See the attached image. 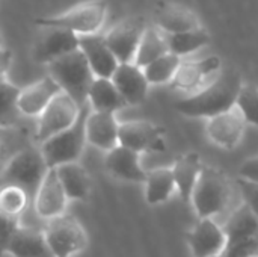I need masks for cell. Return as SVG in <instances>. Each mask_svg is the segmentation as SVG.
I'll return each instance as SVG.
<instances>
[{
  "instance_id": "obj_4",
  "label": "cell",
  "mask_w": 258,
  "mask_h": 257,
  "mask_svg": "<svg viewBox=\"0 0 258 257\" xmlns=\"http://www.w3.org/2000/svg\"><path fill=\"white\" fill-rule=\"evenodd\" d=\"M233 186L230 177L219 168L204 165L192 194V203L198 220L213 218L224 212L231 200Z\"/></svg>"
},
{
  "instance_id": "obj_32",
  "label": "cell",
  "mask_w": 258,
  "mask_h": 257,
  "mask_svg": "<svg viewBox=\"0 0 258 257\" xmlns=\"http://www.w3.org/2000/svg\"><path fill=\"white\" fill-rule=\"evenodd\" d=\"M236 106L243 114L248 124L258 127V86L251 83H243L240 88Z\"/></svg>"
},
{
  "instance_id": "obj_37",
  "label": "cell",
  "mask_w": 258,
  "mask_h": 257,
  "mask_svg": "<svg viewBox=\"0 0 258 257\" xmlns=\"http://www.w3.org/2000/svg\"><path fill=\"white\" fill-rule=\"evenodd\" d=\"M215 257H224V254H221V256H215Z\"/></svg>"
},
{
  "instance_id": "obj_13",
  "label": "cell",
  "mask_w": 258,
  "mask_h": 257,
  "mask_svg": "<svg viewBox=\"0 0 258 257\" xmlns=\"http://www.w3.org/2000/svg\"><path fill=\"white\" fill-rule=\"evenodd\" d=\"M222 70V59L219 56H207L197 61H183L174 80L171 82V88L180 92H198L204 88L209 77Z\"/></svg>"
},
{
  "instance_id": "obj_20",
  "label": "cell",
  "mask_w": 258,
  "mask_h": 257,
  "mask_svg": "<svg viewBox=\"0 0 258 257\" xmlns=\"http://www.w3.org/2000/svg\"><path fill=\"white\" fill-rule=\"evenodd\" d=\"M119 126L116 114L91 111L86 120L88 144L106 153L112 151L119 145Z\"/></svg>"
},
{
  "instance_id": "obj_27",
  "label": "cell",
  "mask_w": 258,
  "mask_h": 257,
  "mask_svg": "<svg viewBox=\"0 0 258 257\" xmlns=\"http://www.w3.org/2000/svg\"><path fill=\"white\" fill-rule=\"evenodd\" d=\"M177 191L174 171L169 167L154 168L148 171L145 180V200L150 206L166 203Z\"/></svg>"
},
{
  "instance_id": "obj_26",
  "label": "cell",
  "mask_w": 258,
  "mask_h": 257,
  "mask_svg": "<svg viewBox=\"0 0 258 257\" xmlns=\"http://www.w3.org/2000/svg\"><path fill=\"white\" fill-rule=\"evenodd\" d=\"M88 101L95 112H110L116 114L118 111L127 108V103L112 79L97 77L91 86Z\"/></svg>"
},
{
  "instance_id": "obj_34",
  "label": "cell",
  "mask_w": 258,
  "mask_h": 257,
  "mask_svg": "<svg viewBox=\"0 0 258 257\" xmlns=\"http://www.w3.org/2000/svg\"><path fill=\"white\" fill-rule=\"evenodd\" d=\"M237 186L243 197V203L249 206V209L258 217V183L240 179L237 180Z\"/></svg>"
},
{
  "instance_id": "obj_17",
  "label": "cell",
  "mask_w": 258,
  "mask_h": 257,
  "mask_svg": "<svg viewBox=\"0 0 258 257\" xmlns=\"http://www.w3.org/2000/svg\"><path fill=\"white\" fill-rule=\"evenodd\" d=\"M2 253L11 257H54L44 230L18 226L6 244L2 245Z\"/></svg>"
},
{
  "instance_id": "obj_16",
  "label": "cell",
  "mask_w": 258,
  "mask_h": 257,
  "mask_svg": "<svg viewBox=\"0 0 258 257\" xmlns=\"http://www.w3.org/2000/svg\"><path fill=\"white\" fill-rule=\"evenodd\" d=\"M67 203H68V197L59 180L57 170L50 168L36 194L33 209L44 221H48L60 215H65L63 212Z\"/></svg>"
},
{
  "instance_id": "obj_23",
  "label": "cell",
  "mask_w": 258,
  "mask_h": 257,
  "mask_svg": "<svg viewBox=\"0 0 258 257\" xmlns=\"http://www.w3.org/2000/svg\"><path fill=\"white\" fill-rule=\"evenodd\" d=\"M154 26L166 35H177L197 30L201 26L198 15L184 5L166 3L154 14Z\"/></svg>"
},
{
  "instance_id": "obj_18",
  "label": "cell",
  "mask_w": 258,
  "mask_h": 257,
  "mask_svg": "<svg viewBox=\"0 0 258 257\" xmlns=\"http://www.w3.org/2000/svg\"><path fill=\"white\" fill-rule=\"evenodd\" d=\"M60 92V86L47 74L45 77L21 88L17 103L18 112L26 117H39Z\"/></svg>"
},
{
  "instance_id": "obj_24",
  "label": "cell",
  "mask_w": 258,
  "mask_h": 257,
  "mask_svg": "<svg viewBox=\"0 0 258 257\" xmlns=\"http://www.w3.org/2000/svg\"><path fill=\"white\" fill-rule=\"evenodd\" d=\"M171 168L174 171V179L177 183V192L180 194V198L184 204H190L194 189L204 168L201 156L195 151L181 155L174 161V165Z\"/></svg>"
},
{
  "instance_id": "obj_7",
  "label": "cell",
  "mask_w": 258,
  "mask_h": 257,
  "mask_svg": "<svg viewBox=\"0 0 258 257\" xmlns=\"http://www.w3.org/2000/svg\"><path fill=\"white\" fill-rule=\"evenodd\" d=\"M227 235L224 257H251L258 254V217L248 204L239 206L222 226Z\"/></svg>"
},
{
  "instance_id": "obj_8",
  "label": "cell",
  "mask_w": 258,
  "mask_h": 257,
  "mask_svg": "<svg viewBox=\"0 0 258 257\" xmlns=\"http://www.w3.org/2000/svg\"><path fill=\"white\" fill-rule=\"evenodd\" d=\"M54 257H73L88 245V235L76 217L60 215L48 220L44 229Z\"/></svg>"
},
{
  "instance_id": "obj_1",
  "label": "cell",
  "mask_w": 258,
  "mask_h": 257,
  "mask_svg": "<svg viewBox=\"0 0 258 257\" xmlns=\"http://www.w3.org/2000/svg\"><path fill=\"white\" fill-rule=\"evenodd\" d=\"M242 86L243 82L239 71H221L215 80L207 83L198 92L178 100L175 109L181 115L190 118H213L236 106Z\"/></svg>"
},
{
  "instance_id": "obj_36",
  "label": "cell",
  "mask_w": 258,
  "mask_h": 257,
  "mask_svg": "<svg viewBox=\"0 0 258 257\" xmlns=\"http://www.w3.org/2000/svg\"><path fill=\"white\" fill-rule=\"evenodd\" d=\"M0 61H2V77H6L8 76V70L12 65V52L8 50L6 47H3L2 48V58H0Z\"/></svg>"
},
{
  "instance_id": "obj_30",
  "label": "cell",
  "mask_w": 258,
  "mask_h": 257,
  "mask_svg": "<svg viewBox=\"0 0 258 257\" xmlns=\"http://www.w3.org/2000/svg\"><path fill=\"white\" fill-rule=\"evenodd\" d=\"M181 62H183L181 58L174 53H168L159 58L157 61L151 62L150 65L144 68L148 83L150 85H166V83L171 85Z\"/></svg>"
},
{
  "instance_id": "obj_29",
  "label": "cell",
  "mask_w": 258,
  "mask_h": 257,
  "mask_svg": "<svg viewBox=\"0 0 258 257\" xmlns=\"http://www.w3.org/2000/svg\"><path fill=\"white\" fill-rule=\"evenodd\" d=\"M168 42H169L171 53L183 58L206 47L210 42V33L204 27H200L197 30L184 32V33L168 35Z\"/></svg>"
},
{
  "instance_id": "obj_12",
  "label": "cell",
  "mask_w": 258,
  "mask_h": 257,
  "mask_svg": "<svg viewBox=\"0 0 258 257\" xmlns=\"http://www.w3.org/2000/svg\"><path fill=\"white\" fill-rule=\"evenodd\" d=\"M79 48L80 36L77 33L57 27H44V32L35 41L32 56L36 64L50 65Z\"/></svg>"
},
{
  "instance_id": "obj_14",
  "label": "cell",
  "mask_w": 258,
  "mask_h": 257,
  "mask_svg": "<svg viewBox=\"0 0 258 257\" xmlns=\"http://www.w3.org/2000/svg\"><path fill=\"white\" fill-rule=\"evenodd\" d=\"M246 120L237 106L233 109L219 114L213 118H209L206 123V133L209 139L224 150H233L242 141Z\"/></svg>"
},
{
  "instance_id": "obj_35",
  "label": "cell",
  "mask_w": 258,
  "mask_h": 257,
  "mask_svg": "<svg viewBox=\"0 0 258 257\" xmlns=\"http://www.w3.org/2000/svg\"><path fill=\"white\" fill-rule=\"evenodd\" d=\"M239 177L258 183V156L251 158L248 161H245L240 167H239Z\"/></svg>"
},
{
  "instance_id": "obj_3",
  "label": "cell",
  "mask_w": 258,
  "mask_h": 257,
  "mask_svg": "<svg viewBox=\"0 0 258 257\" xmlns=\"http://www.w3.org/2000/svg\"><path fill=\"white\" fill-rule=\"evenodd\" d=\"M47 70L62 92L68 94L80 108L88 105V95L97 77L80 48L51 62Z\"/></svg>"
},
{
  "instance_id": "obj_19",
  "label": "cell",
  "mask_w": 258,
  "mask_h": 257,
  "mask_svg": "<svg viewBox=\"0 0 258 257\" xmlns=\"http://www.w3.org/2000/svg\"><path fill=\"white\" fill-rule=\"evenodd\" d=\"M80 50L85 55L95 77L112 79L116 68L119 67V62L109 48L104 35L95 33L80 36Z\"/></svg>"
},
{
  "instance_id": "obj_6",
  "label": "cell",
  "mask_w": 258,
  "mask_h": 257,
  "mask_svg": "<svg viewBox=\"0 0 258 257\" xmlns=\"http://www.w3.org/2000/svg\"><path fill=\"white\" fill-rule=\"evenodd\" d=\"M91 111L92 108L88 101V105L82 108L80 117L70 129L54 135L39 145L48 168H57L60 165L73 164L80 159L85 145L88 144L86 120Z\"/></svg>"
},
{
  "instance_id": "obj_9",
  "label": "cell",
  "mask_w": 258,
  "mask_h": 257,
  "mask_svg": "<svg viewBox=\"0 0 258 257\" xmlns=\"http://www.w3.org/2000/svg\"><path fill=\"white\" fill-rule=\"evenodd\" d=\"M82 108L65 92L57 94L47 109L38 117V129L35 141L38 145L54 135L70 129L80 117Z\"/></svg>"
},
{
  "instance_id": "obj_5",
  "label": "cell",
  "mask_w": 258,
  "mask_h": 257,
  "mask_svg": "<svg viewBox=\"0 0 258 257\" xmlns=\"http://www.w3.org/2000/svg\"><path fill=\"white\" fill-rule=\"evenodd\" d=\"M107 3L104 0H88L73 6L71 9L50 17L35 18V24L41 27H57L77 33L79 36L100 33L107 17Z\"/></svg>"
},
{
  "instance_id": "obj_31",
  "label": "cell",
  "mask_w": 258,
  "mask_h": 257,
  "mask_svg": "<svg viewBox=\"0 0 258 257\" xmlns=\"http://www.w3.org/2000/svg\"><path fill=\"white\" fill-rule=\"evenodd\" d=\"M30 208H32V203L23 189L17 186H2V192H0L2 215L20 218Z\"/></svg>"
},
{
  "instance_id": "obj_15",
  "label": "cell",
  "mask_w": 258,
  "mask_h": 257,
  "mask_svg": "<svg viewBox=\"0 0 258 257\" xmlns=\"http://www.w3.org/2000/svg\"><path fill=\"white\" fill-rule=\"evenodd\" d=\"M187 244L194 257L221 256L227 248V235L213 218H203L189 232Z\"/></svg>"
},
{
  "instance_id": "obj_21",
  "label": "cell",
  "mask_w": 258,
  "mask_h": 257,
  "mask_svg": "<svg viewBox=\"0 0 258 257\" xmlns=\"http://www.w3.org/2000/svg\"><path fill=\"white\" fill-rule=\"evenodd\" d=\"M104 168L115 179L130 183H145L148 176L141 165V155L122 145L106 153Z\"/></svg>"
},
{
  "instance_id": "obj_28",
  "label": "cell",
  "mask_w": 258,
  "mask_h": 257,
  "mask_svg": "<svg viewBox=\"0 0 258 257\" xmlns=\"http://www.w3.org/2000/svg\"><path fill=\"white\" fill-rule=\"evenodd\" d=\"M171 53L169 50V42H168V35L163 33L159 27L154 24L147 26L145 33L142 36V41L139 44L135 64L139 65L141 68H145L151 62L157 61L159 58Z\"/></svg>"
},
{
  "instance_id": "obj_2",
  "label": "cell",
  "mask_w": 258,
  "mask_h": 257,
  "mask_svg": "<svg viewBox=\"0 0 258 257\" xmlns=\"http://www.w3.org/2000/svg\"><path fill=\"white\" fill-rule=\"evenodd\" d=\"M48 165L41 147L29 145L11 156L2 171V186H17L23 189L33 208L36 194L48 173Z\"/></svg>"
},
{
  "instance_id": "obj_33",
  "label": "cell",
  "mask_w": 258,
  "mask_h": 257,
  "mask_svg": "<svg viewBox=\"0 0 258 257\" xmlns=\"http://www.w3.org/2000/svg\"><path fill=\"white\" fill-rule=\"evenodd\" d=\"M0 112H2V126H5L8 121V115L12 114V111H18L17 103H18V97L21 92V88L15 86L14 83H11L8 80V77H2V83H0Z\"/></svg>"
},
{
  "instance_id": "obj_10",
  "label": "cell",
  "mask_w": 258,
  "mask_h": 257,
  "mask_svg": "<svg viewBox=\"0 0 258 257\" xmlns=\"http://www.w3.org/2000/svg\"><path fill=\"white\" fill-rule=\"evenodd\" d=\"M119 145L139 155L162 153L166 150L165 129L145 120L124 121L119 126Z\"/></svg>"
},
{
  "instance_id": "obj_22",
  "label": "cell",
  "mask_w": 258,
  "mask_h": 257,
  "mask_svg": "<svg viewBox=\"0 0 258 257\" xmlns=\"http://www.w3.org/2000/svg\"><path fill=\"white\" fill-rule=\"evenodd\" d=\"M112 82L124 97L127 106H138L145 101L150 83L145 77L144 68L135 62L119 64L112 76Z\"/></svg>"
},
{
  "instance_id": "obj_38",
  "label": "cell",
  "mask_w": 258,
  "mask_h": 257,
  "mask_svg": "<svg viewBox=\"0 0 258 257\" xmlns=\"http://www.w3.org/2000/svg\"><path fill=\"white\" fill-rule=\"evenodd\" d=\"M251 257H258V254H255V256H251Z\"/></svg>"
},
{
  "instance_id": "obj_11",
  "label": "cell",
  "mask_w": 258,
  "mask_h": 257,
  "mask_svg": "<svg viewBox=\"0 0 258 257\" xmlns=\"http://www.w3.org/2000/svg\"><path fill=\"white\" fill-rule=\"evenodd\" d=\"M145 29L147 24L144 20L125 18L115 24L107 33H104V39L119 64L135 62Z\"/></svg>"
},
{
  "instance_id": "obj_25",
  "label": "cell",
  "mask_w": 258,
  "mask_h": 257,
  "mask_svg": "<svg viewBox=\"0 0 258 257\" xmlns=\"http://www.w3.org/2000/svg\"><path fill=\"white\" fill-rule=\"evenodd\" d=\"M56 170L68 200L86 201L91 194V177L88 171L79 162L65 164Z\"/></svg>"
}]
</instances>
